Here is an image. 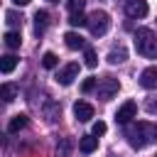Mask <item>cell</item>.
<instances>
[{"label":"cell","mask_w":157,"mask_h":157,"mask_svg":"<svg viewBox=\"0 0 157 157\" xmlns=\"http://www.w3.org/2000/svg\"><path fill=\"white\" fill-rule=\"evenodd\" d=\"M125 137H128V145H130V147L142 150V147H147L150 142L157 140V125L145 123V120H140V123H128Z\"/></svg>","instance_id":"cell-1"},{"label":"cell","mask_w":157,"mask_h":157,"mask_svg":"<svg viewBox=\"0 0 157 157\" xmlns=\"http://www.w3.org/2000/svg\"><path fill=\"white\" fill-rule=\"evenodd\" d=\"M135 49L147 59H157V34L147 27H140L135 32Z\"/></svg>","instance_id":"cell-2"},{"label":"cell","mask_w":157,"mask_h":157,"mask_svg":"<svg viewBox=\"0 0 157 157\" xmlns=\"http://www.w3.org/2000/svg\"><path fill=\"white\" fill-rule=\"evenodd\" d=\"M108 27H110V15L105 10H93L88 15V29L93 37H103L108 32Z\"/></svg>","instance_id":"cell-3"},{"label":"cell","mask_w":157,"mask_h":157,"mask_svg":"<svg viewBox=\"0 0 157 157\" xmlns=\"http://www.w3.org/2000/svg\"><path fill=\"white\" fill-rule=\"evenodd\" d=\"M118 91H120V81L113 78V76H103V78L98 81V86H96V93H98L101 101H110Z\"/></svg>","instance_id":"cell-4"},{"label":"cell","mask_w":157,"mask_h":157,"mask_svg":"<svg viewBox=\"0 0 157 157\" xmlns=\"http://www.w3.org/2000/svg\"><path fill=\"white\" fill-rule=\"evenodd\" d=\"M74 78H78V64H76V61H71V64H66V66H61V69L56 71V81H59L61 86H71Z\"/></svg>","instance_id":"cell-5"},{"label":"cell","mask_w":157,"mask_h":157,"mask_svg":"<svg viewBox=\"0 0 157 157\" xmlns=\"http://www.w3.org/2000/svg\"><path fill=\"white\" fill-rule=\"evenodd\" d=\"M135 113H137V103H135V101H125V103L115 110V123L128 125V123L135 118Z\"/></svg>","instance_id":"cell-6"},{"label":"cell","mask_w":157,"mask_h":157,"mask_svg":"<svg viewBox=\"0 0 157 157\" xmlns=\"http://www.w3.org/2000/svg\"><path fill=\"white\" fill-rule=\"evenodd\" d=\"M147 0H125V12H128V17H145L147 15Z\"/></svg>","instance_id":"cell-7"},{"label":"cell","mask_w":157,"mask_h":157,"mask_svg":"<svg viewBox=\"0 0 157 157\" xmlns=\"http://www.w3.org/2000/svg\"><path fill=\"white\" fill-rule=\"evenodd\" d=\"M74 115H76L78 123H88L93 118V105L86 103V101H78V103H74Z\"/></svg>","instance_id":"cell-8"},{"label":"cell","mask_w":157,"mask_h":157,"mask_svg":"<svg viewBox=\"0 0 157 157\" xmlns=\"http://www.w3.org/2000/svg\"><path fill=\"white\" fill-rule=\"evenodd\" d=\"M140 86L142 88H157V64L155 66H147L140 74Z\"/></svg>","instance_id":"cell-9"},{"label":"cell","mask_w":157,"mask_h":157,"mask_svg":"<svg viewBox=\"0 0 157 157\" xmlns=\"http://www.w3.org/2000/svg\"><path fill=\"white\" fill-rule=\"evenodd\" d=\"M96 147H98V135H83V137L78 140V150H81L83 155L96 152Z\"/></svg>","instance_id":"cell-10"},{"label":"cell","mask_w":157,"mask_h":157,"mask_svg":"<svg viewBox=\"0 0 157 157\" xmlns=\"http://www.w3.org/2000/svg\"><path fill=\"white\" fill-rule=\"evenodd\" d=\"M64 44L69 49H86V42H83V37L78 32H66L64 34Z\"/></svg>","instance_id":"cell-11"},{"label":"cell","mask_w":157,"mask_h":157,"mask_svg":"<svg viewBox=\"0 0 157 157\" xmlns=\"http://www.w3.org/2000/svg\"><path fill=\"white\" fill-rule=\"evenodd\" d=\"M47 25H49V12H47V10H37V12H34V32L42 34V32L47 29Z\"/></svg>","instance_id":"cell-12"},{"label":"cell","mask_w":157,"mask_h":157,"mask_svg":"<svg viewBox=\"0 0 157 157\" xmlns=\"http://www.w3.org/2000/svg\"><path fill=\"white\" fill-rule=\"evenodd\" d=\"M22 128H27V115L25 113H17V115H12V120L7 123V132H20Z\"/></svg>","instance_id":"cell-13"},{"label":"cell","mask_w":157,"mask_h":157,"mask_svg":"<svg viewBox=\"0 0 157 157\" xmlns=\"http://www.w3.org/2000/svg\"><path fill=\"white\" fill-rule=\"evenodd\" d=\"M5 47L7 49H20V44H22V37H20V32L17 29H10V32H5Z\"/></svg>","instance_id":"cell-14"},{"label":"cell","mask_w":157,"mask_h":157,"mask_svg":"<svg viewBox=\"0 0 157 157\" xmlns=\"http://www.w3.org/2000/svg\"><path fill=\"white\" fill-rule=\"evenodd\" d=\"M125 59H128L125 47H113V49L108 52V64H123Z\"/></svg>","instance_id":"cell-15"},{"label":"cell","mask_w":157,"mask_h":157,"mask_svg":"<svg viewBox=\"0 0 157 157\" xmlns=\"http://www.w3.org/2000/svg\"><path fill=\"white\" fill-rule=\"evenodd\" d=\"M15 66H17V56H15V54H5V56L0 59V71H2V74H12Z\"/></svg>","instance_id":"cell-16"},{"label":"cell","mask_w":157,"mask_h":157,"mask_svg":"<svg viewBox=\"0 0 157 157\" xmlns=\"http://www.w3.org/2000/svg\"><path fill=\"white\" fill-rule=\"evenodd\" d=\"M15 96H17V86H12V83H2V86H0V98H2L5 103L15 101Z\"/></svg>","instance_id":"cell-17"},{"label":"cell","mask_w":157,"mask_h":157,"mask_svg":"<svg viewBox=\"0 0 157 157\" xmlns=\"http://www.w3.org/2000/svg\"><path fill=\"white\" fill-rule=\"evenodd\" d=\"M69 25H71V27H88V17H86L83 12H74V15L69 17Z\"/></svg>","instance_id":"cell-18"},{"label":"cell","mask_w":157,"mask_h":157,"mask_svg":"<svg viewBox=\"0 0 157 157\" xmlns=\"http://www.w3.org/2000/svg\"><path fill=\"white\" fill-rule=\"evenodd\" d=\"M56 64H59V56H56L54 52H44V56H42V66H44V69H56Z\"/></svg>","instance_id":"cell-19"},{"label":"cell","mask_w":157,"mask_h":157,"mask_svg":"<svg viewBox=\"0 0 157 157\" xmlns=\"http://www.w3.org/2000/svg\"><path fill=\"white\" fill-rule=\"evenodd\" d=\"M83 64H86L88 69H96V64H98V59H96V52H93L91 47H86V49H83Z\"/></svg>","instance_id":"cell-20"},{"label":"cell","mask_w":157,"mask_h":157,"mask_svg":"<svg viewBox=\"0 0 157 157\" xmlns=\"http://www.w3.org/2000/svg\"><path fill=\"white\" fill-rule=\"evenodd\" d=\"M66 7H69V12H71V15H74V12H83L86 0H66Z\"/></svg>","instance_id":"cell-21"},{"label":"cell","mask_w":157,"mask_h":157,"mask_svg":"<svg viewBox=\"0 0 157 157\" xmlns=\"http://www.w3.org/2000/svg\"><path fill=\"white\" fill-rule=\"evenodd\" d=\"M5 20H7L10 27H20V25H22V17H20L17 12H5Z\"/></svg>","instance_id":"cell-22"},{"label":"cell","mask_w":157,"mask_h":157,"mask_svg":"<svg viewBox=\"0 0 157 157\" xmlns=\"http://www.w3.org/2000/svg\"><path fill=\"white\" fill-rule=\"evenodd\" d=\"M96 86H98V78H93V76H91V78H86V81L81 83V91H83V93H91Z\"/></svg>","instance_id":"cell-23"},{"label":"cell","mask_w":157,"mask_h":157,"mask_svg":"<svg viewBox=\"0 0 157 157\" xmlns=\"http://www.w3.org/2000/svg\"><path fill=\"white\" fill-rule=\"evenodd\" d=\"M105 130H108V128H105L103 120H96V123H93V135H103Z\"/></svg>","instance_id":"cell-24"},{"label":"cell","mask_w":157,"mask_h":157,"mask_svg":"<svg viewBox=\"0 0 157 157\" xmlns=\"http://www.w3.org/2000/svg\"><path fill=\"white\" fill-rule=\"evenodd\" d=\"M69 150H71V142H69V140H61V145H59V155H61V157H66V155H69Z\"/></svg>","instance_id":"cell-25"},{"label":"cell","mask_w":157,"mask_h":157,"mask_svg":"<svg viewBox=\"0 0 157 157\" xmlns=\"http://www.w3.org/2000/svg\"><path fill=\"white\" fill-rule=\"evenodd\" d=\"M12 2H15V5H27L29 0H12Z\"/></svg>","instance_id":"cell-26"},{"label":"cell","mask_w":157,"mask_h":157,"mask_svg":"<svg viewBox=\"0 0 157 157\" xmlns=\"http://www.w3.org/2000/svg\"><path fill=\"white\" fill-rule=\"evenodd\" d=\"M49 2H59V0H49Z\"/></svg>","instance_id":"cell-27"},{"label":"cell","mask_w":157,"mask_h":157,"mask_svg":"<svg viewBox=\"0 0 157 157\" xmlns=\"http://www.w3.org/2000/svg\"><path fill=\"white\" fill-rule=\"evenodd\" d=\"M155 157H157V155H155Z\"/></svg>","instance_id":"cell-28"}]
</instances>
